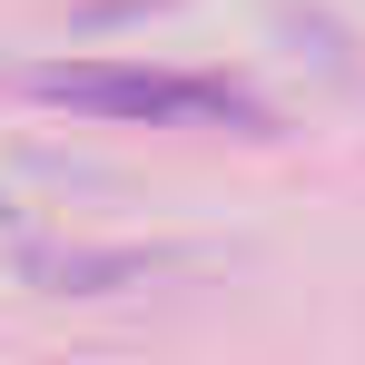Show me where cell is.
I'll return each instance as SVG.
<instances>
[{
    "instance_id": "obj_1",
    "label": "cell",
    "mask_w": 365,
    "mask_h": 365,
    "mask_svg": "<svg viewBox=\"0 0 365 365\" xmlns=\"http://www.w3.org/2000/svg\"><path fill=\"white\" fill-rule=\"evenodd\" d=\"M40 99H60V109H89V119H148V128H197V119H227L247 138H277V119L237 99V89H217V79H178V69H40L30 79Z\"/></svg>"
},
{
    "instance_id": "obj_2",
    "label": "cell",
    "mask_w": 365,
    "mask_h": 365,
    "mask_svg": "<svg viewBox=\"0 0 365 365\" xmlns=\"http://www.w3.org/2000/svg\"><path fill=\"white\" fill-rule=\"evenodd\" d=\"M158 257H50L40 277H60L50 297H109V277H148Z\"/></svg>"
}]
</instances>
